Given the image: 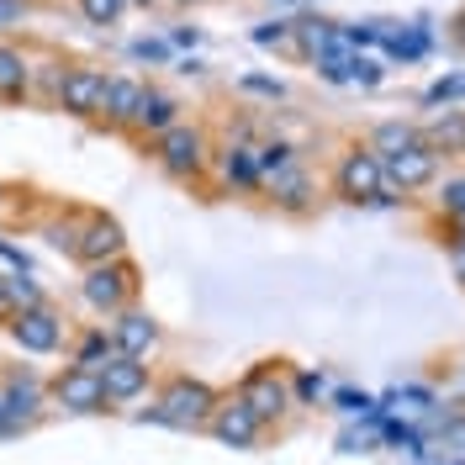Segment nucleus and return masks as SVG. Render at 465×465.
I'll return each instance as SVG.
<instances>
[{"instance_id":"nucleus-7","label":"nucleus","mask_w":465,"mask_h":465,"mask_svg":"<svg viewBox=\"0 0 465 465\" xmlns=\"http://www.w3.org/2000/svg\"><path fill=\"white\" fill-rule=\"evenodd\" d=\"M48 402L64 407V412H106V386H101V371H85V365H64L54 381H48Z\"/></svg>"},{"instance_id":"nucleus-17","label":"nucleus","mask_w":465,"mask_h":465,"mask_svg":"<svg viewBox=\"0 0 465 465\" xmlns=\"http://www.w3.org/2000/svg\"><path fill=\"white\" fill-rule=\"evenodd\" d=\"M264 191L275 196V206H286V212H307V206H312V174L296 159V164H286L281 174H270Z\"/></svg>"},{"instance_id":"nucleus-11","label":"nucleus","mask_w":465,"mask_h":465,"mask_svg":"<svg viewBox=\"0 0 465 465\" xmlns=\"http://www.w3.org/2000/svg\"><path fill=\"white\" fill-rule=\"evenodd\" d=\"M206 434L217 439V444H232V450H254L264 439V423L243 397H223L217 412H212V423H206Z\"/></svg>"},{"instance_id":"nucleus-23","label":"nucleus","mask_w":465,"mask_h":465,"mask_svg":"<svg viewBox=\"0 0 465 465\" xmlns=\"http://www.w3.org/2000/svg\"><path fill=\"white\" fill-rule=\"evenodd\" d=\"M74 11L85 16L90 27H116L127 16V0H74Z\"/></svg>"},{"instance_id":"nucleus-36","label":"nucleus","mask_w":465,"mask_h":465,"mask_svg":"<svg viewBox=\"0 0 465 465\" xmlns=\"http://www.w3.org/2000/svg\"><path fill=\"white\" fill-rule=\"evenodd\" d=\"M127 5H159V0H127Z\"/></svg>"},{"instance_id":"nucleus-10","label":"nucleus","mask_w":465,"mask_h":465,"mask_svg":"<svg viewBox=\"0 0 465 465\" xmlns=\"http://www.w3.org/2000/svg\"><path fill=\"white\" fill-rule=\"evenodd\" d=\"M5 333H11V344L22 354H54L64 344V318L54 307H22L16 318L5 322Z\"/></svg>"},{"instance_id":"nucleus-6","label":"nucleus","mask_w":465,"mask_h":465,"mask_svg":"<svg viewBox=\"0 0 465 465\" xmlns=\"http://www.w3.org/2000/svg\"><path fill=\"white\" fill-rule=\"evenodd\" d=\"M106 69L101 64H69L64 69V80H58V95H54V106L58 112H69V116H101V106H106Z\"/></svg>"},{"instance_id":"nucleus-31","label":"nucleus","mask_w":465,"mask_h":465,"mask_svg":"<svg viewBox=\"0 0 465 465\" xmlns=\"http://www.w3.org/2000/svg\"><path fill=\"white\" fill-rule=\"evenodd\" d=\"M444 37H450V48H460V54H465V5L455 11V16H450V27H444Z\"/></svg>"},{"instance_id":"nucleus-33","label":"nucleus","mask_w":465,"mask_h":465,"mask_svg":"<svg viewBox=\"0 0 465 465\" xmlns=\"http://www.w3.org/2000/svg\"><path fill=\"white\" fill-rule=\"evenodd\" d=\"M133 58H164V43H133Z\"/></svg>"},{"instance_id":"nucleus-24","label":"nucleus","mask_w":465,"mask_h":465,"mask_svg":"<svg viewBox=\"0 0 465 465\" xmlns=\"http://www.w3.org/2000/svg\"><path fill=\"white\" fill-rule=\"evenodd\" d=\"M254 159H260V185H264L270 174H281L286 164H296V148H291L286 138H275V143H260V148H254Z\"/></svg>"},{"instance_id":"nucleus-14","label":"nucleus","mask_w":465,"mask_h":465,"mask_svg":"<svg viewBox=\"0 0 465 465\" xmlns=\"http://www.w3.org/2000/svg\"><path fill=\"white\" fill-rule=\"evenodd\" d=\"M143 90H148V80H138V74H112V80H106L101 122H106V127H122V133H133L138 106H143Z\"/></svg>"},{"instance_id":"nucleus-19","label":"nucleus","mask_w":465,"mask_h":465,"mask_svg":"<svg viewBox=\"0 0 465 465\" xmlns=\"http://www.w3.org/2000/svg\"><path fill=\"white\" fill-rule=\"evenodd\" d=\"M418 133H423V143L434 148L439 159H465V112H444L434 122H423Z\"/></svg>"},{"instance_id":"nucleus-16","label":"nucleus","mask_w":465,"mask_h":465,"mask_svg":"<svg viewBox=\"0 0 465 465\" xmlns=\"http://www.w3.org/2000/svg\"><path fill=\"white\" fill-rule=\"evenodd\" d=\"M174 122H180V101H174L170 90L148 85L143 90V106H138V122H133V133H143V138H164Z\"/></svg>"},{"instance_id":"nucleus-4","label":"nucleus","mask_w":465,"mask_h":465,"mask_svg":"<svg viewBox=\"0 0 465 465\" xmlns=\"http://www.w3.org/2000/svg\"><path fill=\"white\" fill-rule=\"evenodd\" d=\"M80 296H85L95 312H106V318H116V312H127L133 302H138V270L127 260H112V264H90L85 281H80Z\"/></svg>"},{"instance_id":"nucleus-38","label":"nucleus","mask_w":465,"mask_h":465,"mask_svg":"<svg viewBox=\"0 0 465 465\" xmlns=\"http://www.w3.org/2000/svg\"><path fill=\"white\" fill-rule=\"evenodd\" d=\"M174 5H202V0H174Z\"/></svg>"},{"instance_id":"nucleus-12","label":"nucleus","mask_w":465,"mask_h":465,"mask_svg":"<svg viewBox=\"0 0 465 465\" xmlns=\"http://www.w3.org/2000/svg\"><path fill=\"white\" fill-rule=\"evenodd\" d=\"M148 381H153V371H148V360H133V354H112L106 365H101V386H106V402H138L148 391Z\"/></svg>"},{"instance_id":"nucleus-20","label":"nucleus","mask_w":465,"mask_h":465,"mask_svg":"<svg viewBox=\"0 0 465 465\" xmlns=\"http://www.w3.org/2000/svg\"><path fill=\"white\" fill-rule=\"evenodd\" d=\"M217 174H223V185L254 191V185H260V159H254V143H228L223 153H217Z\"/></svg>"},{"instance_id":"nucleus-18","label":"nucleus","mask_w":465,"mask_h":465,"mask_svg":"<svg viewBox=\"0 0 465 465\" xmlns=\"http://www.w3.org/2000/svg\"><path fill=\"white\" fill-rule=\"evenodd\" d=\"M0 391H5V402H11V412H16V423L27 429L32 418L48 407V386L37 376H27V371H16V376H5L0 381Z\"/></svg>"},{"instance_id":"nucleus-8","label":"nucleus","mask_w":465,"mask_h":465,"mask_svg":"<svg viewBox=\"0 0 465 465\" xmlns=\"http://www.w3.org/2000/svg\"><path fill=\"white\" fill-rule=\"evenodd\" d=\"M74 260L85 264H112L127 260V238H122V223L106 217V212H85L80 217V238H74Z\"/></svg>"},{"instance_id":"nucleus-29","label":"nucleus","mask_w":465,"mask_h":465,"mask_svg":"<svg viewBox=\"0 0 465 465\" xmlns=\"http://www.w3.org/2000/svg\"><path fill=\"white\" fill-rule=\"evenodd\" d=\"M450 95H465V74H450V80H434L423 101H429V106H439V101H450Z\"/></svg>"},{"instance_id":"nucleus-1","label":"nucleus","mask_w":465,"mask_h":465,"mask_svg":"<svg viewBox=\"0 0 465 465\" xmlns=\"http://www.w3.org/2000/svg\"><path fill=\"white\" fill-rule=\"evenodd\" d=\"M217 391L206 386V381H191V376H170L164 386H159V397H153V407H148V418L153 423H164V429H206L212 423V412H217Z\"/></svg>"},{"instance_id":"nucleus-3","label":"nucleus","mask_w":465,"mask_h":465,"mask_svg":"<svg viewBox=\"0 0 465 465\" xmlns=\"http://www.w3.org/2000/svg\"><path fill=\"white\" fill-rule=\"evenodd\" d=\"M153 159L170 180H196V174L212 164V143L196 122H174L164 138H153Z\"/></svg>"},{"instance_id":"nucleus-21","label":"nucleus","mask_w":465,"mask_h":465,"mask_svg":"<svg viewBox=\"0 0 465 465\" xmlns=\"http://www.w3.org/2000/svg\"><path fill=\"white\" fill-rule=\"evenodd\" d=\"M423 143V133L412 127V122H381L376 133H371V148H376L381 159H391V153H402V148Z\"/></svg>"},{"instance_id":"nucleus-15","label":"nucleus","mask_w":465,"mask_h":465,"mask_svg":"<svg viewBox=\"0 0 465 465\" xmlns=\"http://www.w3.org/2000/svg\"><path fill=\"white\" fill-rule=\"evenodd\" d=\"M32 95V54L22 43L0 37V101H27Z\"/></svg>"},{"instance_id":"nucleus-25","label":"nucleus","mask_w":465,"mask_h":465,"mask_svg":"<svg viewBox=\"0 0 465 465\" xmlns=\"http://www.w3.org/2000/svg\"><path fill=\"white\" fill-rule=\"evenodd\" d=\"M439 212L455 217V223H465V174H455V180L439 185Z\"/></svg>"},{"instance_id":"nucleus-32","label":"nucleus","mask_w":465,"mask_h":465,"mask_svg":"<svg viewBox=\"0 0 465 465\" xmlns=\"http://www.w3.org/2000/svg\"><path fill=\"white\" fill-rule=\"evenodd\" d=\"M22 423H16V412H11V402H5V391H0V439L5 434H16Z\"/></svg>"},{"instance_id":"nucleus-37","label":"nucleus","mask_w":465,"mask_h":465,"mask_svg":"<svg viewBox=\"0 0 465 465\" xmlns=\"http://www.w3.org/2000/svg\"><path fill=\"white\" fill-rule=\"evenodd\" d=\"M460 281H465V243H460Z\"/></svg>"},{"instance_id":"nucleus-26","label":"nucleus","mask_w":465,"mask_h":465,"mask_svg":"<svg viewBox=\"0 0 465 465\" xmlns=\"http://www.w3.org/2000/svg\"><path fill=\"white\" fill-rule=\"evenodd\" d=\"M344 74L354 80V85H381V64H376V58L349 54V58H344Z\"/></svg>"},{"instance_id":"nucleus-2","label":"nucleus","mask_w":465,"mask_h":465,"mask_svg":"<svg viewBox=\"0 0 465 465\" xmlns=\"http://www.w3.org/2000/svg\"><path fill=\"white\" fill-rule=\"evenodd\" d=\"M333 196L339 202H397V191H386V164H381L376 148H349L333 170Z\"/></svg>"},{"instance_id":"nucleus-13","label":"nucleus","mask_w":465,"mask_h":465,"mask_svg":"<svg viewBox=\"0 0 465 465\" xmlns=\"http://www.w3.org/2000/svg\"><path fill=\"white\" fill-rule=\"evenodd\" d=\"M106 333H112V349H116V354H133V360H148V354L159 349V322L148 318V312H138V307L116 312Z\"/></svg>"},{"instance_id":"nucleus-34","label":"nucleus","mask_w":465,"mask_h":465,"mask_svg":"<svg viewBox=\"0 0 465 465\" xmlns=\"http://www.w3.org/2000/svg\"><path fill=\"white\" fill-rule=\"evenodd\" d=\"M243 90H260V95H281V85H275V80H254V74L243 80Z\"/></svg>"},{"instance_id":"nucleus-22","label":"nucleus","mask_w":465,"mask_h":465,"mask_svg":"<svg viewBox=\"0 0 465 465\" xmlns=\"http://www.w3.org/2000/svg\"><path fill=\"white\" fill-rule=\"evenodd\" d=\"M112 354H116V349H112V333H106V328H90V333H80V344H74V360H69V365L101 371Z\"/></svg>"},{"instance_id":"nucleus-30","label":"nucleus","mask_w":465,"mask_h":465,"mask_svg":"<svg viewBox=\"0 0 465 465\" xmlns=\"http://www.w3.org/2000/svg\"><path fill=\"white\" fill-rule=\"evenodd\" d=\"M22 16H32V0H0V27H11Z\"/></svg>"},{"instance_id":"nucleus-9","label":"nucleus","mask_w":465,"mask_h":465,"mask_svg":"<svg viewBox=\"0 0 465 465\" xmlns=\"http://www.w3.org/2000/svg\"><path fill=\"white\" fill-rule=\"evenodd\" d=\"M386 164V191H402V196H412V191H429L439 180V159L429 143H412L402 148V153H391V159H381Z\"/></svg>"},{"instance_id":"nucleus-27","label":"nucleus","mask_w":465,"mask_h":465,"mask_svg":"<svg viewBox=\"0 0 465 465\" xmlns=\"http://www.w3.org/2000/svg\"><path fill=\"white\" fill-rule=\"evenodd\" d=\"M439 450H444V455H460V460H465V418H450V423L439 429Z\"/></svg>"},{"instance_id":"nucleus-5","label":"nucleus","mask_w":465,"mask_h":465,"mask_svg":"<svg viewBox=\"0 0 465 465\" xmlns=\"http://www.w3.org/2000/svg\"><path fill=\"white\" fill-rule=\"evenodd\" d=\"M238 397L260 412V423L270 429L275 418H286L291 407H296V397H291V381H286V365L275 360V365H254L249 376H243V386H238Z\"/></svg>"},{"instance_id":"nucleus-35","label":"nucleus","mask_w":465,"mask_h":465,"mask_svg":"<svg viewBox=\"0 0 465 465\" xmlns=\"http://www.w3.org/2000/svg\"><path fill=\"white\" fill-rule=\"evenodd\" d=\"M318 386H322L318 376H302V381H296V391H291V397H318Z\"/></svg>"},{"instance_id":"nucleus-28","label":"nucleus","mask_w":465,"mask_h":465,"mask_svg":"<svg viewBox=\"0 0 465 465\" xmlns=\"http://www.w3.org/2000/svg\"><path fill=\"white\" fill-rule=\"evenodd\" d=\"M291 37H296V27H291V22H264V27L254 32V43H260V48H286Z\"/></svg>"}]
</instances>
